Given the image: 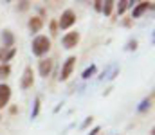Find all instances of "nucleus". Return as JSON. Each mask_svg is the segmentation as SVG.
Here are the masks:
<instances>
[{"label": "nucleus", "mask_w": 155, "mask_h": 135, "mask_svg": "<svg viewBox=\"0 0 155 135\" xmlns=\"http://www.w3.org/2000/svg\"><path fill=\"white\" fill-rule=\"evenodd\" d=\"M74 22H76V13L72 11V9H65L63 13H61V18H60V22H58V27L60 29H69L71 25H74Z\"/></svg>", "instance_id": "2"}, {"label": "nucleus", "mask_w": 155, "mask_h": 135, "mask_svg": "<svg viewBox=\"0 0 155 135\" xmlns=\"http://www.w3.org/2000/svg\"><path fill=\"white\" fill-rule=\"evenodd\" d=\"M9 99H11V87L0 83V110L9 103Z\"/></svg>", "instance_id": "6"}, {"label": "nucleus", "mask_w": 155, "mask_h": 135, "mask_svg": "<svg viewBox=\"0 0 155 135\" xmlns=\"http://www.w3.org/2000/svg\"><path fill=\"white\" fill-rule=\"evenodd\" d=\"M150 103H152V97H150V99H144V101H143V104H141V106H139V110H141V112H143V110H146V106H148V108H150Z\"/></svg>", "instance_id": "16"}, {"label": "nucleus", "mask_w": 155, "mask_h": 135, "mask_svg": "<svg viewBox=\"0 0 155 135\" xmlns=\"http://www.w3.org/2000/svg\"><path fill=\"white\" fill-rule=\"evenodd\" d=\"M97 133H99V128H94V130L90 132V135H97Z\"/></svg>", "instance_id": "22"}, {"label": "nucleus", "mask_w": 155, "mask_h": 135, "mask_svg": "<svg viewBox=\"0 0 155 135\" xmlns=\"http://www.w3.org/2000/svg\"><path fill=\"white\" fill-rule=\"evenodd\" d=\"M148 7H152V2H139L135 7H134V13H132V18H139L144 11H148Z\"/></svg>", "instance_id": "8"}, {"label": "nucleus", "mask_w": 155, "mask_h": 135, "mask_svg": "<svg viewBox=\"0 0 155 135\" xmlns=\"http://www.w3.org/2000/svg\"><path fill=\"white\" fill-rule=\"evenodd\" d=\"M38 110H40V97H36V101H35V110H33V117L38 115Z\"/></svg>", "instance_id": "17"}, {"label": "nucleus", "mask_w": 155, "mask_h": 135, "mask_svg": "<svg viewBox=\"0 0 155 135\" xmlns=\"http://www.w3.org/2000/svg\"><path fill=\"white\" fill-rule=\"evenodd\" d=\"M2 40H4V47H5V49H11V47H13V43H15L13 33H11L9 29H5V31L2 33Z\"/></svg>", "instance_id": "11"}, {"label": "nucleus", "mask_w": 155, "mask_h": 135, "mask_svg": "<svg viewBox=\"0 0 155 135\" xmlns=\"http://www.w3.org/2000/svg\"><path fill=\"white\" fill-rule=\"evenodd\" d=\"M94 72H96V67H94V65H92V67H90V69H87V70H85V72H83V78H85V79H88V78H90V76H92V74H94Z\"/></svg>", "instance_id": "15"}, {"label": "nucleus", "mask_w": 155, "mask_h": 135, "mask_svg": "<svg viewBox=\"0 0 155 135\" xmlns=\"http://www.w3.org/2000/svg\"><path fill=\"white\" fill-rule=\"evenodd\" d=\"M16 54V49L15 47H11V49H0V61H4V65H7V61L13 58Z\"/></svg>", "instance_id": "9"}, {"label": "nucleus", "mask_w": 155, "mask_h": 135, "mask_svg": "<svg viewBox=\"0 0 155 135\" xmlns=\"http://www.w3.org/2000/svg\"><path fill=\"white\" fill-rule=\"evenodd\" d=\"M79 42V33L78 31H72V33H67L65 36H63V40H61V43L65 49H74Z\"/></svg>", "instance_id": "5"}, {"label": "nucleus", "mask_w": 155, "mask_h": 135, "mask_svg": "<svg viewBox=\"0 0 155 135\" xmlns=\"http://www.w3.org/2000/svg\"><path fill=\"white\" fill-rule=\"evenodd\" d=\"M90 123H92V117H87V121H85V123H83V128H87V126H88V124H90Z\"/></svg>", "instance_id": "20"}, {"label": "nucleus", "mask_w": 155, "mask_h": 135, "mask_svg": "<svg viewBox=\"0 0 155 135\" xmlns=\"http://www.w3.org/2000/svg\"><path fill=\"white\" fill-rule=\"evenodd\" d=\"M74 65H76V56H69V58H67V61H65V63H63V67H61V72H60L61 81L69 79V76H71V74H72V70H74Z\"/></svg>", "instance_id": "3"}, {"label": "nucleus", "mask_w": 155, "mask_h": 135, "mask_svg": "<svg viewBox=\"0 0 155 135\" xmlns=\"http://www.w3.org/2000/svg\"><path fill=\"white\" fill-rule=\"evenodd\" d=\"M130 4H132V2H128V0H121V2H119V5H117V13H119V14H123V13L128 9V5H130Z\"/></svg>", "instance_id": "13"}, {"label": "nucleus", "mask_w": 155, "mask_h": 135, "mask_svg": "<svg viewBox=\"0 0 155 135\" xmlns=\"http://www.w3.org/2000/svg\"><path fill=\"white\" fill-rule=\"evenodd\" d=\"M135 47H137V42H135V40H134V42H130V43H128V49H135Z\"/></svg>", "instance_id": "21"}, {"label": "nucleus", "mask_w": 155, "mask_h": 135, "mask_svg": "<svg viewBox=\"0 0 155 135\" xmlns=\"http://www.w3.org/2000/svg\"><path fill=\"white\" fill-rule=\"evenodd\" d=\"M41 27H43V22H41L40 16H33V18L29 20V31H31V33H40Z\"/></svg>", "instance_id": "10"}, {"label": "nucleus", "mask_w": 155, "mask_h": 135, "mask_svg": "<svg viewBox=\"0 0 155 135\" xmlns=\"http://www.w3.org/2000/svg\"><path fill=\"white\" fill-rule=\"evenodd\" d=\"M9 72H11V69H9V65H0V78H7L9 76Z\"/></svg>", "instance_id": "14"}, {"label": "nucleus", "mask_w": 155, "mask_h": 135, "mask_svg": "<svg viewBox=\"0 0 155 135\" xmlns=\"http://www.w3.org/2000/svg\"><path fill=\"white\" fill-rule=\"evenodd\" d=\"M94 4H96L94 7H96L97 11H101V7H103V2H101V0H97V2H94Z\"/></svg>", "instance_id": "18"}, {"label": "nucleus", "mask_w": 155, "mask_h": 135, "mask_svg": "<svg viewBox=\"0 0 155 135\" xmlns=\"http://www.w3.org/2000/svg\"><path fill=\"white\" fill-rule=\"evenodd\" d=\"M114 4L116 2H112V0H107V2H103V7H101V11H103V14H110L112 13V7H114Z\"/></svg>", "instance_id": "12"}, {"label": "nucleus", "mask_w": 155, "mask_h": 135, "mask_svg": "<svg viewBox=\"0 0 155 135\" xmlns=\"http://www.w3.org/2000/svg\"><path fill=\"white\" fill-rule=\"evenodd\" d=\"M20 85H22V88H24V90L31 88V87L35 85V74H33V67H25V70H24V76H22V81H20Z\"/></svg>", "instance_id": "4"}, {"label": "nucleus", "mask_w": 155, "mask_h": 135, "mask_svg": "<svg viewBox=\"0 0 155 135\" xmlns=\"http://www.w3.org/2000/svg\"><path fill=\"white\" fill-rule=\"evenodd\" d=\"M31 49H33V54H35V56H43V54H47V52L51 50V40H49L47 36L40 34V36H36V38L33 40Z\"/></svg>", "instance_id": "1"}, {"label": "nucleus", "mask_w": 155, "mask_h": 135, "mask_svg": "<svg viewBox=\"0 0 155 135\" xmlns=\"http://www.w3.org/2000/svg\"><path fill=\"white\" fill-rule=\"evenodd\" d=\"M56 27H58V24L52 22V24H51V31H52V34H56Z\"/></svg>", "instance_id": "19"}, {"label": "nucleus", "mask_w": 155, "mask_h": 135, "mask_svg": "<svg viewBox=\"0 0 155 135\" xmlns=\"http://www.w3.org/2000/svg\"><path fill=\"white\" fill-rule=\"evenodd\" d=\"M38 70H40V76L41 78H47L49 74H51V70H52V59H41L38 65Z\"/></svg>", "instance_id": "7"}]
</instances>
